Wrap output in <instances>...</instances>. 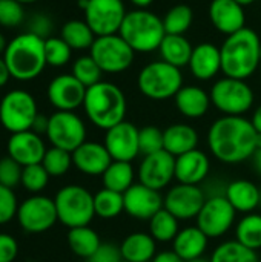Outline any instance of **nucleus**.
Instances as JSON below:
<instances>
[{"label": "nucleus", "mask_w": 261, "mask_h": 262, "mask_svg": "<svg viewBox=\"0 0 261 262\" xmlns=\"http://www.w3.org/2000/svg\"><path fill=\"white\" fill-rule=\"evenodd\" d=\"M257 141L258 134L245 117L223 115L211 124L208 132L211 154L225 164H238L252 158L258 149Z\"/></svg>", "instance_id": "nucleus-1"}, {"label": "nucleus", "mask_w": 261, "mask_h": 262, "mask_svg": "<svg viewBox=\"0 0 261 262\" xmlns=\"http://www.w3.org/2000/svg\"><path fill=\"white\" fill-rule=\"evenodd\" d=\"M222 72L225 77L246 80L257 72L261 64V41L251 28H243L231 34L222 48Z\"/></svg>", "instance_id": "nucleus-2"}, {"label": "nucleus", "mask_w": 261, "mask_h": 262, "mask_svg": "<svg viewBox=\"0 0 261 262\" xmlns=\"http://www.w3.org/2000/svg\"><path fill=\"white\" fill-rule=\"evenodd\" d=\"M83 109L94 126L108 130L125 121L128 103L123 91L117 84L100 81L86 89Z\"/></svg>", "instance_id": "nucleus-3"}, {"label": "nucleus", "mask_w": 261, "mask_h": 262, "mask_svg": "<svg viewBox=\"0 0 261 262\" xmlns=\"http://www.w3.org/2000/svg\"><path fill=\"white\" fill-rule=\"evenodd\" d=\"M3 58L12 78L20 81L34 80L48 64L45 40L31 32L20 34L8 43Z\"/></svg>", "instance_id": "nucleus-4"}, {"label": "nucleus", "mask_w": 261, "mask_h": 262, "mask_svg": "<svg viewBox=\"0 0 261 262\" xmlns=\"http://www.w3.org/2000/svg\"><path fill=\"white\" fill-rule=\"evenodd\" d=\"M118 35L135 51V52H152L157 51L166 35L163 20L146 9H135L126 12Z\"/></svg>", "instance_id": "nucleus-5"}, {"label": "nucleus", "mask_w": 261, "mask_h": 262, "mask_svg": "<svg viewBox=\"0 0 261 262\" xmlns=\"http://www.w3.org/2000/svg\"><path fill=\"white\" fill-rule=\"evenodd\" d=\"M58 221L68 229L89 226L95 216L94 195L83 186L69 184L62 187L54 196Z\"/></svg>", "instance_id": "nucleus-6"}, {"label": "nucleus", "mask_w": 261, "mask_h": 262, "mask_svg": "<svg viewBox=\"0 0 261 262\" xmlns=\"http://www.w3.org/2000/svg\"><path fill=\"white\" fill-rule=\"evenodd\" d=\"M137 84L146 98L162 101L177 95V92L183 88V75L180 68L160 60L146 64L140 71Z\"/></svg>", "instance_id": "nucleus-7"}, {"label": "nucleus", "mask_w": 261, "mask_h": 262, "mask_svg": "<svg viewBox=\"0 0 261 262\" xmlns=\"http://www.w3.org/2000/svg\"><path fill=\"white\" fill-rule=\"evenodd\" d=\"M211 103L223 114L232 117H243L255 100L252 88L246 80L223 77L211 89Z\"/></svg>", "instance_id": "nucleus-8"}, {"label": "nucleus", "mask_w": 261, "mask_h": 262, "mask_svg": "<svg viewBox=\"0 0 261 262\" xmlns=\"http://www.w3.org/2000/svg\"><path fill=\"white\" fill-rule=\"evenodd\" d=\"M37 115V103L26 91H9L0 101V123L11 134L31 130Z\"/></svg>", "instance_id": "nucleus-9"}, {"label": "nucleus", "mask_w": 261, "mask_h": 262, "mask_svg": "<svg viewBox=\"0 0 261 262\" xmlns=\"http://www.w3.org/2000/svg\"><path fill=\"white\" fill-rule=\"evenodd\" d=\"M89 55L103 72L120 74L132 64L135 51L123 40L122 35L114 34L97 37L89 49Z\"/></svg>", "instance_id": "nucleus-10"}, {"label": "nucleus", "mask_w": 261, "mask_h": 262, "mask_svg": "<svg viewBox=\"0 0 261 262\" xmlns=\"http://www.w3.org/2000/svg\"><path fill=\"white\" fill-rule=\"evenodd\" d=\"M46 137L54 147L72 154L86 141V126L75 112L57 111L49 117Z\"/></svg>", "instance_id": "nucleus-11"}, {"label": "nucleus", "mask_w": 261, "mask_h": 262, "mask_svg": "<svg viewBox=\"0 0 261 262\" xmlns=\"http://www.w3.org/2000/svg\"><path fill=\"white\" fill-rule=\"evenodd\" d=\"M237 210L231 206L225 195H214L206 198L197 220L198 229L209 238L225 236L235 224Z\"/></svg>", "instance_id": "nucleus-12"}, {"label": "nucleus", "mask_w": 261, "mask_h": 262, "mask_svg": "<svg viewBox=\"0 0 261 262\" xmlns=\"http://www.w3.org/2000/svg\"><path fill=\"white\" fill-rule=\"evenodd\" d=\"M17 220L25 232L43 233L58 221L55 203L48 196L32 195L18 206Z\"/></svg>", "instance_id": "nucleus-13"}, {"label": "nucleus", "mask_w": 261, "mask_h": 262, "mask_svg": "<svg viewBox=\"0 0 261 262\" xmlns=\"http://www.w3.org/2000/svg\"><path fill=\"white\" fill-rule=\"evenodd\" d=\"M85 12V21L97 37L118 34L126 17L123 0H89Z\"/></svg>", "instance_id": "nucleus-14"}, {"label": "nucleus", "mask_w": 261, "mask_h": 262, "mask_svg": "<svg viewBox=\"0 0 261 262\" xmlns=\"http://www.w3.org/2000/svg\"><path fill=\"white\" fill-rule=\"evenodd\" d=\"M163 198V207L169 213H172L178 221L197 218L203 204L206 203V195L203 189H200V186L182 183L172 186Z\"/></svg>", "instance_id": "nucleus-15"}, {"label": "nucleus", "mask_w": 261, "mask_h": 262, "mask_svg": "<svg viewBox=\"0 0 261 262\" xmlns=\"http://www.w3.org/2000/svg\"><path fill=\"white\" fill-rule=\"evenodd\" d=\"M138 183L162 192L175 178V157L166 150L143 157L138 170Z\"/></svg>", "instance_id": "nucleus-16"}, {"label": "nucleus", "mask_w": 261, "mask_h": 262, "mask_svg": "<svg viewBox=\"0 0 261 262\" xmlns=\"http://www.w3.org/2000/svg\"><path fill=\"white\" fill-rule=\"evenodd\" d=\"M138 130L140 129H137L135 124L126 120L106 130L103 144L108 149L112 161L132 163V160L140 155Z\"/></svg>", "instance_id": "nucleus-17"}, {"label": "nucleus", "mask_w": 261, "mask_h": 262, "mask_svg": "<svg viewBox=\"0 0 261 262\" xmlns=\"http://www.w3.org/2000/svg\"><path fill=\"white\" fill-rule=\"evenodd\" d=\"M125 212L135 220L149 221L157 212L163 209L165 198L158 190H154L142 183H135L125 193Z\"/></svg>", "instance_id": "nucleus-18"}, {"label": "nucleus", "mask_w": 261, "mask_h": 262, "mask_svg": "<svg viewBox=\"0 0 261 262\" xmlns=\"http://www.w3.org/2000/svg\"><path fill=\"white\" fill-rule=\"evenodd\" d=\"M85 97L86 88L72 74L58 75L48 86V100L57 111L74 112L83 106Z\"/></svg>", "instance_id": "nucleus-19"}, {"label": "nucleus", "mask_w": 261, "mask_h": 262, "mask_svg": "<svg viewBox=\"0 0 261 262\" xmlns=\"http://www.w3.org/2000/svg\"><path fill=\"white\" fill-rule=\"evenodd\" d=\"M8 157L15 160L22 167L40 164L46 154L45 143L38 134L34 130H25L11 134L8 144H6Z\"/></svg>", "instance_id": "nucleus-20"}, {"label": "nucleus", "mask_w": 261, "mask_h": 262, "mask_svg": "<svg viewBox=\"0 0 261 262\" xmlns=\"http://www.w3.org/2000/svg\"><path fill=\"white\" fill-rule=\"evenodd\" d=\"M112 163V158L105 147L97 141H85L80 147L72 152V164L85 175L98 177Z\"/></svg>", "instance_id": "nucleus-21"}, {"label": "nucleus", "mask_w": 261, "mask_h": 262, "mask_svg": "<svg viewBox=\"0 0 261 262\" xmlns=\"http://www.w3.org/2000/svg\"><path fill=\"white\" fill-rule=\"evenodd\" d=\"M245 6L235 0H212L209 5V18L217 31L231 35L246 28Z\"/></svg>", "instance_id": "nucleus-22"}, {"label": "nucleus", "mask_w": 261, "mask_h": 262, "mask_svg": "<svg viewBox=\"0 0 261 262\" xmlns=\"http://www.w3.org/2000/svg\"><path fill=\"white\" fill-rule=\"evenodd\" d=\"M209 172V157L200 149H194L175 158V180L182 184L200 186L208 178Z\"/></svg>", "instance_id": "nucleus-23"}, {"label": "nucleus", "mask_w": 261, "mask_h": 262, "mask_svg": "<svg viewBox=\"0 0 261 262\" xmlns=\"http://www.w3.org/2000/svg\"><path fill=\"white\" fill-rule=\"evenodd\" d=\"M188 66L192 75L202 81L214 78L222 71L220 48H217L212 43H200L194 46Z\"/></svg>", "instance_id": "nucleus-24"}, {"label": "nucleus", "mask_w": 261, "mask_h": 262, "mask_svg": "<svg viewBox=\"0 0 261 262\" xmlns=\"http://www.w3.org/2000/svg\"><path fill=\"white\" fill-rule=\"evenodd\" d=\"M225 196L240 213H252L261 206V189L249 180H235L228 184Z\"/></svg>", "instance_id": "nucleus-25"}, {"label": "nucleus", "mask_w": 261, "mask_h": 262, "mask_svg": "<svg viewBox=\"0 0 261 262\" xmlns=\"http://www.w3.org/2000/svg\"><path fill=\"white\" fill-rule=\"evenodd\" d=\"M178 112L186 118H202L211 107V95L198 86H183L174 97Z\"/></svg>", "instance_id": "nucleus-26"}, {"label": "nucleus", "mask_w": 261, "mask_h": 262, "mask_svg": "<svg viewBox=\"0 0 261 262\" xmlns=\"http://www.w3.org/2000/svg\"><path fill=\"white\" fill-rule=\"evenodd\" d=\"M209 238L198 229V226H189L178 232L172 241V250L185 261L202 258L208 250Z\"/></svg>", "instance_id": "nucleus-27"}, {"label": "nucleus", "mask_w": 261, "mask_h": 262, "mask_svg": "<svg viewBox=\"0 0 261 262\" xmlns=\"http://www.w3.org/2000/svg\"><path fill=\"white\" fill-rule=\"evenodd\" d=\"M165 150L172 157H180L186 152L198 149V132L186 123H175L163 130Z\"/></svg>", "instance_id": "nucleus-28"}, {"label": "nucleus", "mask_w": 261, "mask_h": 262, "mask_svg": "<svg viewBox=\"0 0 261 262\" xmlns=\"http://www.w3.org/2000/svg\"><path fill=\"white\" fill-rule=\"evenodd\" d=\"M122 258L129 262H149L157 255V241L146 232L128 235L120 246Z\"/></svg>", "instance_id": "nucleus-29"}, {"label": "nucleus", "mask_w": 261, "mask_h": 262, "mask_svg": "<svg viewBox=\"0 0 261 262\" xmlns=\"http://www.w3.org/2000/svg\"><path fill=\"white\" fill-rule=\"evenodd\" d=\"M192 49L194 46L185 35H174V34H166L158 48L162 60L177 68H183L189 64Z\"/></svg>", "instance_id": "nucleus-30"}, {"label": "nucleus", "mask_w": 261, "mask_h": 262, "mask_svg": "<svg viewBox=\"0 0 261 262\" xmlns=\"http://www.w3.org/2000/svg\"><path fill=\"white\" fill-rule=\"evenodd\" d=\"M68 246L71 252L83 259H89L102 246L98 233L89 226L69 229L68 232Z\"/></svg>", "instance_id": "nucleus-31"}, {"label": "nucleus", "mask_w": 261, "mask_h": 262, "mask_svg": "<svg viewBox=\"0 0 261 262\" xmlns=\"http://www.w3.org/2000/svg\"><path fill=\"white\" fill-rule=\"evenodd\" d=\"M134 166L128 161H112L102 175L103 187L118 193H125L131 186H134Z\"/></svg>", "instance_id": "nucleus-32"}, {"label": "nucleus", "mask_w": 261, "mask_h": 262, "mask_svg": "<svg viewBox=\"0 0 261 262\" xmlns=\"http://www.w3.org/2000/svg\"><path fill=\"white\" fill-rule=\"evenodd\" d=\"M71 49L75 51H85L91 49L92 43L95 41L97 35L91 29V26L85 20H69L62 28L60 35Z\"/></svg>", "instance_id": "nucleus-33"}, {"label": "nucleus", "mask_w": 261, "mask_h": 262, "mask_svg": "<svg viewBox=\"0 0 261 262\" xmlns=\"http://www.w3.org/2000/svg\"><path fill=\"white\" fill-rule=\"evenodd\" d=\"M211 262H261L258 253L237 239L225 241L215 247L211 255Z\"/></svg>", "instance_id": "nucleus-34"}, {"label": "nucleus", "mask_w": 261, "mask_h": 262, "mask_svg": "<svg viewBox=\"0 0 261 262\" xmlns=\"http://www.w3.org/2000/svg\"><path fill=\"white\" fill-rule=\"evenodd\" d=\"M180 221L165 207L149 220V233L157 243H172L180 232Z\"/></svg>", "instance_id": "nucleus-35"}, {"label": "nucleus", "mask_w": 261, "mask_h": 262, "mask_svg": "<svg viewBox=\"0 0 261 262\" xmlns=\"http://www.w3.org/2000/svg\"><path fill=\"white\" fill-rule=\"evenodd\" d=\"M94 210L95 216L103 220H112L120 216L125 212L123 193L103 187L94 195Z\"/></svg>", "instance_id": "nucleus-36"}, {"label": "nucleus", "mask_w": 261, "mask_h": 262, "mask_svg": "<svg viewBox=\"0 0 261 262\" xmlns=\"http://www.w3.org/2000/svg\"><path fill=\"white\" fill-rule=\"evenodd\" d=\"M235 239L252 249L260 250L261 249V215L260 213H248L245 215L238 224L235 226Z\"/></svg>", "instance_id": "nucleus-37"}, {"label": "nucleus", "mask_w": 261, "mask_h": 262, "mask_svg": "<svg viewBox=\"0 0 261 262\" xmlns=\"http://www.w3.org/2000/svg\"><path fill=\"white\" fill-rule=\"evenodd\" d=\"M194 21V12L188 5L172 6L163 17V26L166 34L183 35Z\"/></svg>", "instance_id": "nucleus-38"}, {"label": "nucleus", "mask_w": 261, "mask_h": 262, "mask_svg": "<svg viewBox=\"0 0 261 262\" xmlns=\"http://www.w3.org/2000/svg\"><path fill=\"white\" fill-rule=\"evenodd\" d=\"M103 71L91 55H82L72 64V75L88 89L102 81Z\"/></svg>", "instance_id": "nucleus-39"}, {"label": "nucleus", "mask_w": 261, "mask_h": 262, "mask_svg": "<svg viewBox=\"0 0 261 262\" xmlns=\"http://www.w3.org/2000/svg\"><path fill=\"white\" fill-rule=\"evenodd\" d=\"M43 167L49 173V177H63L72 164V154L68 150H63L60 147H51L46 150L43 161Z\"/></svg>", "instance_id": "nucleus-40"}, {"label": "nucleus", "mask_w": 261, "mask_h": 262, "mask_svg": "<svg viewBox=\"0 0 261 262\" xmlns=\"http://www.w3.org/2000/svg\"><path fill=\"white\" fill-rule=\"evenodd\" d=\"M72 49L62 37H48L45 40V57L49 66H65L71 60Z\"/></svg>", "instance_id": "nucleus-41"}, {"label": "nucleus", "mask_w": 261, "mask_h": 262, "mask_svg": "<svg viewBox=\"0 0 261 262\" xmlns=\"http://www.w3.org/2000/svg\"><path fill=\"white\" fill-rule=\"evenodd\" d=\"M138 146L140 155L146 157L165 150L163 130L157 126H145L138 130Z\"/></svg>", "instance_id": "nucleus-42"}, {"label": "nucleus", "mask_w": 261, "mask_h": 262, "mask_svg": "<svg viewBox=\"0 0 261 262\" xmlns=\"http://www.w3.org/2000/svg\"><path fill=\"white\" fill-rule=\"evenodd\" d=\"M49 173L46 172V169L43 167V164H32V166H26L23 167L22 172V186L31 192V193H40L49 183Z\"/></svg>", "instance_id": "nucleus-43"}, {"label": "nucleus", "mask_w": 261, "mask_h": 262, "mask_svg": "<svg viewBox=\"0 0 261 262\" xmlns=\"http://www.w3.org/2000/svg\"><path fill=\"white\" fill-rule=\"evenodd\" d=\"M25 18L23 5L17 0H0V25L5 28L18 26Z\"/></svg>", "instance_id": "nucleus-44"}, {"label": "nucleus", "mask_w": 261, "mask_h": 262, "mask_svg": "<svg viewBox=\"0 0 261 262\" xmlns=\"http://www.w3.org/2000/svg\"><path fill=\"white\" fill-rule=\"evenodd\" d=\"M23 167L12 160L11 157H5L0 160V184L9 189H14L22 183Z\"/></svg>", "instance_id": "nucleus-45"}, {"label": "nucleus", "mask_w": 261, "mask_h": 262, "mask_svg": "<svg viewBox=\"0 0 261 262\" xmlns=\"http://www.w3.org/2000/svg\"><path fill=\"white\" fill-rule=\"evenodd\" d=\"M18 203L12 189L0 184V226L8 224L14 216H17Z\"/></svg>", "instance_id": "nucleus-46"}, {"label": "nucleus", "mask_w": 261, "mask_h": 262, "mask_svg": "<svg viewBox=\"0 0 261 262\" xmlns=\"http://www.w3.org/2000/svg\"><path fill=\"white\" fill-rule=\"evenodd\" d=\"M122 259L123 258L120 247L109 243H102L98 250L88 259V262H120Z\"/></svg>", "instance_id": "nucleus-47"}, {"label": "nucleus", "mask_w": 261, "mask_h": 262, "mask_svg": "<svg viewBox=\"0 0 261 262\" xmlns=\"http://www.w3.org/2000/svg\"><path fill=\"white\" fill-rule=\"evenodd\" d=\"M51 28H52V23L49 20V17L46 15H42V14H35L31 17L29 20V25H28V32L46 40L51 34Z\"/></svg>", "instance_id": "nucleus-48"}, {"label": "nucleus", "mask_w": 261, "mask_h": 262, "mask_svg": "<svg viewBox=\"0 0 261 262\" xmlns=\"http://www.w3.org/2000/svg\"><path fill=\"white\" fill-rule=\"evenodd\" d=\"M18 255V244L14 236L0 233V262H14Z\"/></svg>", "instance_id": "nucleus-49"}, {"label": "nucleus", "mask_w": 261, "mask_h": 262, "mask_svg": "<svg viewBox=\"0 0 261 262\" xmlns=\"http://www.w3.org/2000/svg\"><path fill=\"white\" fill-rule=\"evenodd\" d=\"M151 262H186L185 259H182L174 250H165L160 252L154 256V259Z\"/></svg>", "instance_id": "nucleus-50"}, {"label": "nucleus", "mask_w": 261, "mask_h": 262, "mask_svg": "<svg viewBox=\"0 0 261 262\" xmlns=\"http://www.w3.org/2000/svg\"><path fill=\"white\" fill-rule=\"evenodd\" d=\"M48 126H49V117H45V115L38 114L37 118L34 120V124H32V129H31V130H34V132L38 134V135H42V134L46 135Z\"/></svg>", "instance_id": "nucleus-51"}, {"label": "nucleus", "mask_w": 261, "mask_h": 262, "mask_svg": "<svg viewBox=\"0 0 261 262\" xmlns=\"http://www.w3.org/2000/svg\"><path fill=\"white\" fill-rule=\"evenodd\" d=\"M9 77H11V74H9V69L6 66V61L3 57H0V88H3L8 83Z\"/></svg>", "instance_id": "nucleus-52"}, {"label": "nucleus", "mask_w": 261, "mask_h": 262, "mask_svg": "<svg viewBox=\"0 0 261 262\" xmlns=\"http://www.w3.org/2000/svg\"><path fill=\"white\" fill-rule=\"evenodd\" d=\"M251 123H252L254 129L257 130V134H261V104L254 111L252 118H251Z\"/></svg>", "instance_id": "nucleus-53"}, {"label": "nucleus", "mask_w": 261, "mask_h": 262, "mask_svg": "<svg viewBox=\"0 0 261 262\" xmlns=\"http://www.w3.org/2000/svg\"><path fill=\"white\" fill-rule=\"evenodd\" d=\"M131 3L137 6V9H146L149 5L154 3V0H131Z\"/></svg>", "instance_id": "nucleus-54"}, {"label": "nucleus", "mask_w": 261, "mask_h": 262, "mask_svg": "<svg viewBox=\"0 0 261 262\" xmlns=\"http://www.w3.org/2000/svg\"><path fill=\"white\" fill-rule=\"evenodd\" d=\"M252 160H254V167H255V170L261 175V149H257V152L254 154Z\"/></svg>", "instance_id": "nucleus-55"}, {"label": "nucleus", "mask_w": 261, "mask_h": 262, "mask_svg": "<svg viewBox=\"0 0 261 262\" xmlns=\"http://www.w3.org/2000/svg\"><path fill=\"white\" fill-rule=\"evenodd\" d=\"M6 46H8V43H6V38L3 37V34L0 32V55L2 54H5V51H6Z\"/></svg>", "instance_id": "nucleus-56"}, {"label": "nucleus", "mask_w": 261, "mask_h": 262, "mask_svg": "<svg viewBox=\"0 0 261 262\" xmlns=\"http://www.w3.org/2000/svg\"><path fill=\"white\" fill-rule=\"evenodd\" d=\"M237 3H240L242 6H248V5H252L254 2H257V0H235Z\"/></svg>", "instance_id": "nucleus-57"}, {"label": "nucleus", "mask_w": 261, "mask_h": 262, "mask_svg": "<svg viewBox=\"0 0 261 262\" xmlns=\"http://www.w3.org/2000/svg\"><path fill=\"white\" fill-rule=\"evenodd\" d=\"M186 262H211V259H208V258L202 256V258H197V259H191V261H186Z\"/></svg>", "instance_id": "nucleus-58"}, {"label": "nucleus", "mask_w": 261, "mask_h": 262, "mask_svg": "<svg viewBox=\"0 0 261 262\" xmlns=\"http://www.w3.org/2000/svg\"><path fill=\"white\" fill-rule=\"evenodd\" d=\"M18 3H22V5H28V3H34V2H37V0H17Z\"/></svg>", "instance_id": "nucleus-59"}, {"label": "nucleus", "mask_w": 261, "mask_h": 262, "mask_svg": "<svg viewBox=\"0 0 261 262\" xmlns=\"http://www.w3.org/2000/svg\"><path fill=\"white\" fill-rule=\"evenodd\" d=\"M120 262H129V261H125V259H122V261H120Z\"/></svg>", "instance_id": "nucleus-60"}, {"label": "nucleus", "mask_w": 261, "mask_h": 262, "mask_svg": "<svg viewBox=\"0 0 261 262\" xmlns=\"http://www.w3.org/2000/svg\"><path fill=\"white\" fill-rule=\"evenodd\" d=\"M260 74H261V64H260Z\"/></svg>", "instance_id": "nucleus-61"}]
</instances>
